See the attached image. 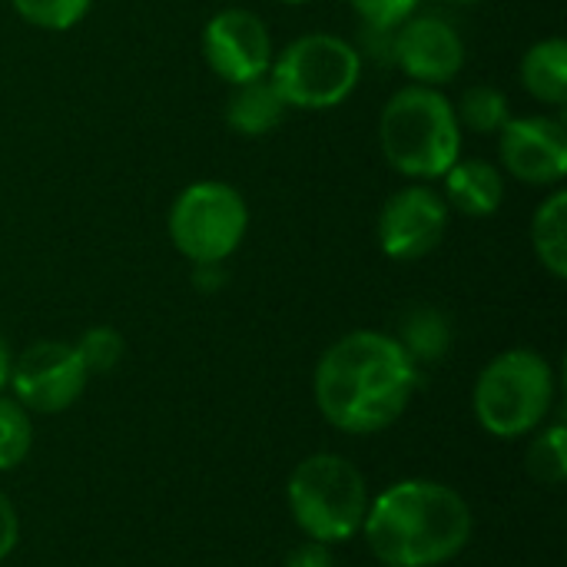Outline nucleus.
Masks as SVG:
<instances>
[{
    "instance_id": "1",
    "label": "nucleus",
    "mask_w": 567,
    "mask_h": 567,
    "mask_svg": "<svg viewBox=\"0 0 567 567\" xmlns=\"http://www.w3.org/2000/svg\"><path fill=\"white\" fill-rule=\"evenodd\" d=\"M419 375L422 369L395 336L355 329L319 355L312 395L332 429L346 435H375L405 415Z\"/></svg>"
},
{
    "instance_id": "2",
    "label": "nucleus",
    "mask_w": 567,
    "mask_h": 567,
    "mask_svg": "<svg viewBox=\"0 0 567 567\" xmlns=\"http://www.w3.org/2000/svg\"><path fill=\"white\" fill-rule=\"evenodd\" d=\"M475 532L462 492L432 478H405L369 502V551L385 567H439L458 558Z\"/></svg>"
},
{
    "instance_id": "3",
    "label": "nucleus",
    "mask_w": 567,
    "mask_h": 567,
    "mask_svg": "<svg viewBox=\"0 0 567 567\" xmlns=\"http://www.w3.org/2000/svg\"><path fill=\"white\" fill-rule=\"evenodd\" d=\"M465 133L445 90L405 83L379 113L382 159L409 183H435L462 156Z\"/></svg>"
},
{
    "instance_id": "4",
    "label": "nucleus",
    "mask_w": 567,
    "mask_h": 567,
    "mask_svg": "<svg viewBox=\"0 0 567 567\" xmlns=\"http://www.w3.org/2000/svg\"><path fill=\"white\" fill-rule=\"evenodd\" d=\"M286 502L296 528L309 542L342 545L362 532L372 498L365 475L346 455L316 452L292 468Z\"/></svg>"
},
{
    "instance_id": "5",
    "label": "nucleus",
    "mask_w": 567,
    "mask_h": 567,
    "mask_svg": "<svg viewBox=\"0 0 567 567\" xmlns=\"http://www.w3.org/2000/svg\"><path fill=\"white\" fill-rule=\"evenodd\" d=\"M558 379L551 362L535 349H508L495 355L475 379L472 412L495 439H522L538 432L555 405Z\"/></svg>"
},
{
    "instance_id": "6",
    "label": "nucleus",
    "mask_w": 567,
    "mask_h": 567,
    "mask_svg": "<svg viewBox=\"0 0 567 567\" xmlns=\"http://www.w3.org/2000/svg\"><path fill=\"white\" fill-rule=\"evenodd\" d=\"M365 60L355 40L312 30L276 50L269 66V83L289 110L322 113L342 106L362 83Z\"/></svg>"
},
{
    "instance_id": "7",
    "label": "nucleus",
    "mask_w": 567,
    "mask_h": 567,
    "mask_svg": "<svg viewBox=\"0 0 567 567\" xmlns=\"http://www.w3.org/2000/svg\"><path fill=\"white\" fill-rule=\"evenodd\" d=\"M166 233L189 266L229 262L249 233V203L226 179H196L169 203Z\"/></svg>"
},
{
    "instance_id": "8",
    "label": "nucleus",
    "mask_w": 567,
    "mask_h": 567,
    "mask_svg": "<svg viewBox=\"0 0 567 567\" xmlns=\"http://www.w3.org/2000/svg\"><path fill=\"white\" fill-rule=\"evenodd\" d=\"M452 223V209L435 183H405L379 209L375 243L392 262H419L432 256Z\"/></svg>"
},
{
    "instance_id": "9",
    "label": "nucleus",
    "mask_w": 567,
    "mask_h": 567,
    "mask_svg": "<svg viewBox=\"0 0 567 567\" xmlns=\"http://www.w3.org/2000/svg\"><path fill=\"white\" fill-rule=\"evenodd\" d=\"M203 60L216 80L226 86L252 83L269 76L276 43L269 23L249 7H223L216 10L199 37Z\"/></svg>"
},
{
    "instance_id": "10",
    "label": "nucleus",
    "mask_w": 567,
    "mask_h": 567,
    "mask_svg": "<svg viewBox=\"0 0 567 567\" xmlns=\"http://www.w3.org/2000/svg\"><path fill=\"white\" fill-rule=\"evenodd\" d=\"M86 382L90 372L80 362L73 342L43 339L13 355L7 389L30 415H56L86 392Z\"/></svg>"
},
{
    "instance_id": "11",
    "label": "nucleus",
    "mask_w": 567,
    "mask_h": 567,
    "mask_svg": "<svg viewBox=\"0 0 567 567\" xmlns=\"http://www.w3.org/2000/svg\"><path fill=\"white\" fill-rule=\"evenodd\" d=\"M468 60L465 37L442 13H412L392 33V66L422 86H449L462 76Z\"/></svg>"
},
{
    "instance_id": "12",
    "label": "nucleus",
    "mask_w": 567,
    "mask_h": 567,
    "mask_svg": "<svg viewBox=\"0 0 567 567\" xmlns=\"http://www.w3.org/2000/svg\"><path fill=\"white\" fill-rule=\"evenodd\" d=\"M498 169L522 186L555 189L567 176V126L561 116H512L498 130Z\"/></svg>"
},
{
    "instance_id": "13",
    "label": "nucleus",
    "mask_w": 567,
    "mask_h": 567,
    "mask_svg": "<svg viewBox=\"0 0 567 567\" xmlns=\"http://www.w3.org/2000/svg\"><path fill=\"white\" fill-rule=\"evenodd\" d=\"M508 176L482 156H458L442 176V199L465 219H492L505 203Z\"/></svg>"
},
{
    "instance_id": "14",
    "label": "nucleus",
    "mask_w": 567,
    "mask_h": 567,
    "mask_svg": "<svg viewBox=\"0 0 567 567\" xmlns=\"http://www.w3.org/2000/svg\"><path fill=\"white\" fill-rule=\"evenodd\" d=\"M286 113H289V106L282 103V96L276 93L269 76L229 86V100H226V110H223L226 126L236 136H246V140L269 136L286 120Z\"/></svg>"
},
{
    "instance_id": "15",
    "label": "nucleus",
    "mask_w": 567,
    "mask_h": 567,
    "mask_svg": "<svg viewBox=\"0 0 567 567\" xmlns=\"http://www.w3.org/2000/svg\"><path fill=\"white\" fill-rule=\"evenodd\" d=\"M518 76L525 93L551 110L567 103V40L565 37H542L535 40L518 63Z\"/></svg>"
},
{
    "instance_id": "16",
    "label": "nucleus",
    "mask_w": 567,
    "mask_h": 567,
    "mask_svg": "<svg viewBox=\"0 0 567 567\" xmlns=\"http://www.w3.org/2000/svg\"><path fill=\"white\" fill-rule=\"evenodd\" d=\"M395 342L409 352V359L422 369V365H435L452 352L455 342V329L452 319L435 309V306H412L402 312L399 319V332Z\"/></svg>"
},
{
    "instance_id": "17",
    "label": "nucleus",
    "mask_w": 567,
    "mask_h": 567,
    "mask_svg": "<svg viewBox=\"0 0 567 567\" xmlns=\"http://www.w3.org/2000/svg\"><path fill=\"white\" fill-rule=\"evenodd\" d=\"M532 249L538 266L551 276V279H567V193L561 186H555L532 213Z\"/></svg>"
},
{
    "instance_id": "18",
    "label": "nucleus",
    "mask_w": 567,
    "mask_h": 567,
    "mask_svg": "<svg viewBox=\"0 0 567 567\" xmlns=\"http://www.w3.org/2000/svg\"><path fill=\"white\" fill-rule=\"evenodd\" d=\"M452 103H455V116H458L462 130L478 133V136H498V130L515 116L505 90L495 83H472Z\"/></svg>"
},
{
    "instance_id": "19",
    "label": "nucleus",
    "mask_w": 567,
    "mask_h": 567,
    "mask_svg": "<svg viewBox=\"0 0 567 567\" xmlns=\"http://www.w3.org/2000/svg\"><path fill=\"white\" fill-rule=\"evenodd\" d=\"M33 449V419L13 399L0 392V472H13Z\"/></svg>"
},
{
    "instance_id": "20",
    "label": "nucleus",
    "mask_w": 567,
    "mask_h": 567,
    "mask_svg": "<svg viewBox=\"0 0 567 567\" xmlns=\"http://www.w3.org/2000/svg\"><path fill=\"white\" fill-rule=\"evenodd\" d=\"M528 475L538 485H565L567 478V429L561 422L555 425H542L538 439L528 449Z\"/></svg>"
},
{
    "instance_id": "21",
    "label": "nucleus",
    "mask_w": 567,
    "mask_h": 567,
    "mask_svg": "<svg viewBox=\"0 0 567 567\" xmlns=\"http://www.w3.org/2000/svg\"><path fill=\"white\" fill-rule=\"evenodd\" d=\"M13 13L47 33H66L73 30L93 7V0H10Z\"/></svg>"
},
{
    "instance_id": "22",
    "label": "nucleus",
    "mask_w": 567,
    "mask_h": 567,
    "mask_svg": "<svg viewBox=\"0 0 567 567\" xmlns=\"http://www.w3.org/2000/svg\"><path fill=\"white\" fill-rule=\"evenodd\" d=\"M80 362L86 365L90 375H106L123 362L126 342L113 326H90L76 342H73Z\"/></svg>"
},
{
    "instance_id": "23",
    "label": "nucleus",
    "mask_w": 567,
    "mask_h": 567,
    "mask_svg": "<svg viewBox=\"0 0 567 567\" xmlns=\"http://www.w3.org/2000/svg\"><path fill=\"white\" fill-rule=\"evenodd\" d=\"M352 13L362 20V27H379V30H395L405 23L412 13H419L422 0H349Z\"/></svg>"
},
{
    "instance_id": "24",
    "label": "nucleus",
    "mask_w": 567,
    "mask_h": 567,
    "mask_svg": "<svg viewBox=\"0 0 567 567\" xmlns=\"http://www.w3.org/2000/svg\"><path fill=\"white\" fill-rule=\"evenodd\" d=\"M17 542H20V518H17L13 502L0 492V561L10 558Z\"/></svg>"
},
{
    "instance_id": "25",
    "label": "nucleus",
    "mask_w": 567,
    "mask_h": 567,
    "mask_svg": "<svg viewBox=\"0 0 567 567\" xmlns=\"http://www.w3.org/2000/svg\"><path fill=\"white\" fill-rule=\"evenodd\" d=\"M286 567H336V558H332L329 545L306 542V545H296V548L289 551Z\"/></svg>"
},
{
    "instance_id": "26",
    "label": "nucleus",
    "mask_w": 567,
    "mask_h": 567,
    "mask_svg": "<svg viewBox=\"0 0 567 567\" xmlns=\"http://www.w3.org/2000/svg\"><path fill=\"white\" fill-rule=\"evenodd\" d=\"M226 262H199L193 266V286L199 292H219L226 286Z\"/></svg>"
},
{
    "instance_id": "27",
    "label": "nucleus",
    "mask_w": 567,
    "mask_h": 567,
    "mask_svg": "<svg viewBox=\"0 0 567 567\" xmlns=\"http://www.w3.org/2000/svg\"><path fill=\"white\" fill-rule=\"evenodd\" d=\"M10 365H13V355H10L7 339L0 336V392H3V389H7V382H10Z\"/></svg>"
},
{
    "instance_id": "28",
    "label": "nucleus",
    "mask_w": 567,
    "mask_h": 567,
    "mask_svg": "<svg viewBox=\"0 0 567 567\" xmlns=\"http://www.w3.org/2000/svg\"><path fill=\"white\" fill-rule=\"evenodd\" d=\"M445 3H455V7H475V3H485V0H445Z\"/></svg>"
},
{
    "instance_id": "29",
    "label": "nucleus",
    "mask_w": 567,
    "mask_h": 567,
    "mask_svg": "<svg viewBox=\"0 0 567 567\" xmlns=\"http://www.w3.org/2000/svg\"><path fill=\"white\" fill-rule=\"evenodd\" d=\"M279 3H289V7H306V3H316V0H279Z\"/></svg>"
}]
</instances>
